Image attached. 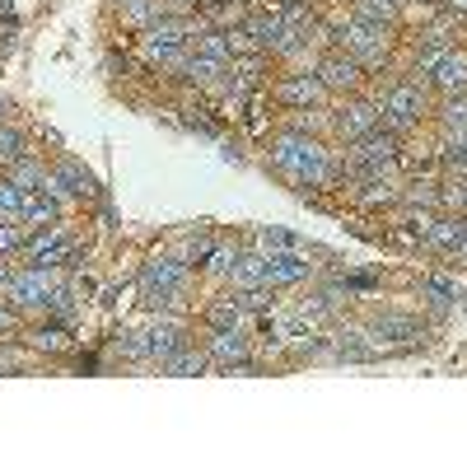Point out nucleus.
Wrapping results in <instances>:
<instances>
[{"label":"nucleus","mask_w":467,"mask_h":467,"mask_svg":"<svg viewBox=\"0 0 467 467\" xmlns=\"http://www.w3.org/2000/svg\"><path fill=\"white\" fill-rule=\"evenodd\" d=\"M271 173H276L299 197H318V192H346V154L327 136H308L276 127L262 145Z\"/></svg>","instance_id":"nucleus-1"},{"label":"nucleus","mask_w":467,"mask_h":467,"mask_svg":"<svg viewBox=\"0 0 467 467\" xmlns=\"http://www.w3.org/2000/svg\"><path fill=\"white\" fill-rule=\"evenodd\" d=\"M360 327L369 337V346L383 356H411V350H420L425 341H431V318L425 314H411V308H393V304H369L360 314Z\"/></svg>","instance_id":"nucleus-2"},{"label":"nucleus","mask_w":467,"mask_h":467,"mask_svg":"<svg viewBox=\"0 0 467 467\" xmlns=\"http://www.w3.org/2000/svg\"><path fill=\"white\" fill-rule=\"evenodd\" d=\"M374 99H379V112H383V127H393L398 136H411L420 127H431L435 117V94L431 85L420 80H407V75H388V80H374Z\"/></svg>","instance_id":"nucleus-3"},{"label":"nucleus","mask_w":467,"mask_h":467,"mask_svg":"<svg viewBox=\"0 0 467 467\" xmlns=\"http://www.w3.org/2000/svg\"><path fill=\"white\" fill-rule=\"evenodd\" d=\"M66 276H70V271H61V266L19 262V266L10 271V281L0 285V299H5V304L15 308V314H24V323H28V318H43V314H47L52 290H57Z\"/></svg>","instance_id":"nucleus-4"},{"label":"nucleus","mask_w":467,"mask_h":467,"mask_svg":"<svg viewBox=\"0 0 467 467\" xmlns=\"http://www.w3.org/2000/svg\"><path fill=\"white\" fill-rule=\"evenodd\" d=\"M197 285H202V271L192 266V262H182L178 253H150L140 266H136V290H164V295H178V299H187V304H197L192 295H197Z\"/></svg>","instance_id":"nucleus-5"},{"label":"nucleus","mask_w":467,"mask_h":467,"mask_svg":"<svg viewBox=\"0 0 467 467\" xmlns=\"http://www.w3.org/2000/svg\"><path fill=\"white\" fill-rule=\"evenodd\" d=\"M202 350L211 356V365L224 369V374H244V379L262 374L257 341H253L248 327H206L202 332Z\"/></svg>","instance_id":"nucleus-6"},{"label":"nucleus","mask_w":467,"mask_h":467,"mask_svg":"<svg viewBox=\"0 0 467 467\" xmlns=\"http://www.w3.org/2000/svg\"><path fill=\"white\" fill-rule=\"evenodd\" d=\"M374 127H383V112H379L374 89L327 103V136H332V145H356V140L369 136Z\"/></svg>","instance_id":"nucleus-7"},{"label":"nucleus","mask_w":467,"mask_h":467,"mask_svg":"<svg viewBox=\"0 0 467 467\" xmlns=\"http://www.w3.org/2000/svg\"><path fill=\"white\" fill-rule=\"evenodd\" d=\"M266 94H271V103L285 108V112H314V108H327L332 103L327 85L318 80L314 70H299V66H285L276 80L266 85Z\"/></svg>","instance_id":"nucleus-8"},{"label":"nucleus","mask_w":467,"mask_h":467,"mask_svg":"<svg viewBox=\"0 0 467 467\" xmlns=\"http://www.w3.org/2000/svg\"><path fill=\"white\" fill-rule=\"evenodd\" d=\"M314 75L327 85V94H332V99H350V94H369V89H374V75H369L360 61H350L346 52H337V47L318 52Z\"/></svg>","instance_id":"nucleus-9"},{"label":"nucleus","mask_w":467,"mask_h":467,"mask_svg":"<svg viewBox=\"0 0 467 467\" xmlns=\"http://www.w3.org/2000/svg\"><path fill=\"white\" fill-rule=\"evenodd\" d=\"M52 178H57V187L66 192L75 206H94V202H103V182H99V173L80 160V154L57 150V154H52Z\"/></svg>","instance_id":"nucleus-10"},{"label":"nucleus","mask_w":467,"mask_h":467,"mask_svg":"<svg viewBox=\"0 0 467 467\" xmlns=\"http://www.w3.org/2000/svg\"><path fill=\"white\" fill-rule=\"evenodd\" d=\"M318 281V262H308L304 248H281L266 253V285L271 290H299Z\"/></svg>","instance_id":"nucleus-11"},{"label":"nucleus","mask_w":467,"mask_h":467,"mask_svg":"<svg viewBox=\"0 0 467 467\" xmlns=\"http://www.w3.org/2000/svg\"><path fill=\"white\" fill-rule=\"evenodd\" d=\"M140 332H145V346H150V365H160L164 356H173L178 346L192 341V318L187 314H150V323Z\"/></svg>","instance_id":"nucleus-12"},{"label":"nucleus","mask_w":467,"mask_h":467,"mask_svg":"<svg viewBox=\"0 0 467 467\" xmlns=\"http://www.w3.org/2000/svg\"><path fill=\"white\" fill-rule=\"evenodd\" d=\"M416 299H420L425 314H431V318L440 323V318L458 314V304H462V285H458L453 276H444V271H420V276H416Z\"/></svg>","instance_id":"nucleus-13"},{"label":"nucleus","mask_w":467,"mask_h":467,"mask_svg":"<svg viewBox=\"0 0 467 467\" xmlns=\"http://www.w3.org/2000/svg\"><path fill=\"white\" fill-rule=\"evenodd\" d=\"M431 94L435 99H453V94H467V37L462 43H453L449 52H444V61L431 70Z\"/></svg>","instance_id":"nucleus-14"},{"label":"nucleus","mask_w":467,"mask_h":467,"mask_svg":"<svg viewBox=\"0 0 467 467\" xmlns=\"http://www.w3.org/2000/svg\"><path fill=\"white\" fill-rule=\"evenodd\" d=\"M19 337L37 350V356H66V350L75 346L70 323H61V318H28V323L19 327Z\"/></svg>","instance_id":"nucleus-15"},{"label":"nucleus","mask_w":467,"mask_h":467,"mask_svg":"<svg viewBox=\"0 0 467 467\" xmlns=\"http://www.w3.org/2000/svg\"><path fill=\"white\" fill-rule=\"evenodd\" d=\"M239 257H244V239H215L211 257L197 266V271H202V285L224 290V285L234 281V266H239Z\"/></svg>","instance_id":"nucleus-16"},{"label":"nucleus","mask_w":467,"mask_h":467,"mask_svg":"<svg viewBox=\"0 0 467 467\" xmlns=\"http://www.w3.org/2000/svg\"><path fill=\"white\" fill-rule=\"evenodd\" d=\"M154 369H160L164 379H197V374H206V369H215V365H211V356L202 350V341H187V346L173 350V356H164Z\"/></svg>","instance_id":"nucleus-17"},{"label":"nucleus","mask_w":467,"mask_h":467,"mask_svg":"<svg viewBox=\"0 0 467 467\" xmlns=\"http://www.w3.org/2000/svg\"><path fill=\"white\" fill-rule=\"evenodd\" d=\"M108 350L122 365H150V346H145V332L140 327H122V332H112V341H108Z\"/></svg>","instance_id":"nucleus-18"},{"label":"nucleus","mask_w":467,"mask_h":467,"mask_svg":"<svg viewBox=\"0 0 467 467\" xmlns=\"http://www.w3.org/2000/svg\"><path fill=\"white\" fill-rule=\"evenodd\" d=\"M5 173H10L24 192H37V187H47V182H52V160H43V154H24V160L10 164Z\"/></svg>","instance_id":"nucleus-19"},{"label":"nucleus","mask_w":467,"mask_h":467,"mask_svg":"<svg viewBox=\"0 0 467 467\" xmlns=\"http://www.w3.org/2000/svg\"><path fill=\"white\" fill-rule=\"evenodd\" d=\"M244 244L262 248V253H281V248H304L308 239H299V234H290V229H276V224H257Z\"/></svg>","instance_id":"nucleus-20"},{"label":"nucleus","mask_w":467,"mask_h":467,"mask_svg":"<svg viewBox=\"0 0 467 467\" xmlns=\"http://www.w3.org/2000/svg\"><path fill=\"white\" fill-rule=\"evenodd\" d=\"M24 154H33V140H28V131H24L19 122H5V127H0V173H5L10 164H19Z\"/></svg>","instance_id":"nucleus-21"},{"label":"nucleus","mask_w":467,"mask_h":467,"mask_svg":"<svg viewBox=\"0 0 467 467\" xmlns=\"http://www.w3.org/2000/svg\"><path fill=\"white\" fill-rule=\"evenodd\" d=\"M24 202H28V192L10 173H0V220H24Z\"/></svg>","instance_id":"nucleus-22"},{"label":"nucleus","mask_w":467,"mask_h":467,"mask_svg":"<svg viewBox=\"0 0 467 467\" xmlns=\"http://www.w3.org/2000/svg\"><path fill=\"white\" fill-rule=\"evenodd\" d=\"M28 239V224L24 220H0V257H19Z\"/></svg>","instance_id":"nucleus-23"},{"label":"nucleus","mask_w":467,"mask_h":467,"mask_svg":"<svg viewBox=\"0 0 467 467\" xmlns=\"http://www.w3.org/2000/svg\"><path fill=\"white\" fill-rule=\"evenodd\" d=\"M19 327H24V314H15V308L0 299V337H19Z\"/></svg>","instance_id":"nucleus-24"},{"label":"nucleus","mask_w":467,"mask_h":467,"mask_svg":"<svg viewBox=\"0 0 467 467\" xmlns=\"http://www.w3.org/2000/svg\"><path fill=\"white\" fill-rule=\"evenodd\" d=\"M440 15H444L453 28H462V33H467V0H444V5H440Z\"/></svg>","instance_id":"nucleus-25"},{"label":"nucleus","mask_w":467,"mask_h":467,"mask_svg":"<svg viewBox=\"0 0 467 467\" xmlns=\"http://www.w3.org/2000/svg\"><path fill=\"white\" fill-rule=\"evenodd\" d=\"M5 122H19V103L10 94H0V127H5Z\"/></svg>","instance_id":"nucleus-26"},{"label":"nucleus","mask_w":467,"mask_h":467,"mask_svg":"<svg viewBox=\"0 0 467 467\" xmlns=\"http://www.w3.org/2000/svg\"><path fill=\"white\" fill-rule=\"evenodd\" d=\"M19 266V257H0V285H5L10 281V271Z\"/></svg>","instance_id":"nucleus-27"},{"label":"nucleus","mask_w":467,"mask_h":467,"mask_svg":"<svg viewBox=\"0 0 467 467\" xmlns=\"http://www.w3.org/2000/svg\"><path fill=\"white\" fill-rule=\"evenodd\" d=\"M187 5H197V10H202V5H206V0H187Z\"/></svg>","instance_id":"nucleus-28"},{"label":"nucleus","mask_w":467,"mask_h":467,"mask_svg":"<svg viewBox=\"0 0 467 467\" xmlns=\"http://www.w3.org/2000/svg\"><path fill=\"white\" fill-rule=\"evenodd\" d=\"M244 5H262V0H244Z\"/></svg>","instance_id":"nucleus-29"},{"label":"nucleus","mask_w":467,"mask_h":467,"mask_svg":"<svg viewBox=\"0 0 467 467\" xmlns=\"http://www.w3.org/2000/svg\"><path fill=\"white\" fill-rule=\"evenodd\" d=\"M393 5H407V0H393Z\"/></svg>","instance_id":"nucleus-30"},{"label":"nucleus","mask_w":467,"mask_h":467,"mask_svg":"<svg viewBox=\"0 0 467 467\" xmlns=\"http://www.w3.org/2000/svg\"><path fill=\"white\" fill-rule=\"evenodd\" d=\"M341 5H346V0H341Z\"/></svg>","instance_id":"nucleus-31"}]
</instances>
